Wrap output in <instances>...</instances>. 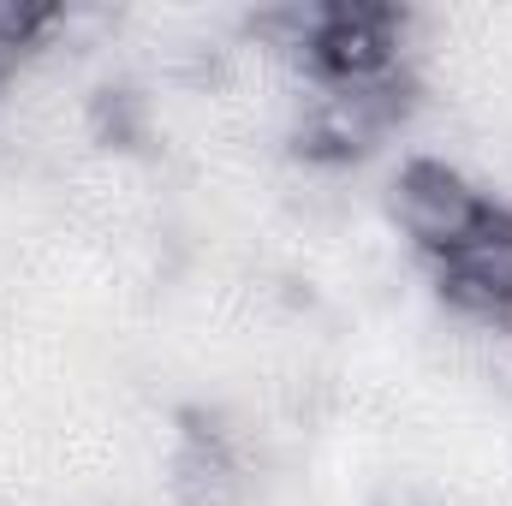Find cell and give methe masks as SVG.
Here are the masks:
<instances>
[{"instance_id": "obj_1", "label": "cell", "mask_w": 512, "mask_h": 506, "mask_svg": "<svg viewBox=\"0 0 512 506\" xmlns=\"http://www.w3.org/2000/svg\"><path fill=\"white\" fill-rule=\"evenodd\" d=\"M489 209H495V197L459 161H441V155H411L387 179V215H393L399 239L429 262L465 245Z\"/></svg>"}, {"instance_id": "obj_2", "label": "cell", "mask_w": 512, "mask_h": 506, "mask_svg": "<svg viewBox=\"0 0 512 506\" xmlns=\"http://www.w3.org/2000/svg\"><path fill=\"white\" fill-rule=\"evenodd\" d=\"M429 268L453 316L477 328H512V203L495 197L483 227L447 256H435Z\"/></svg>"}]
</instances>
